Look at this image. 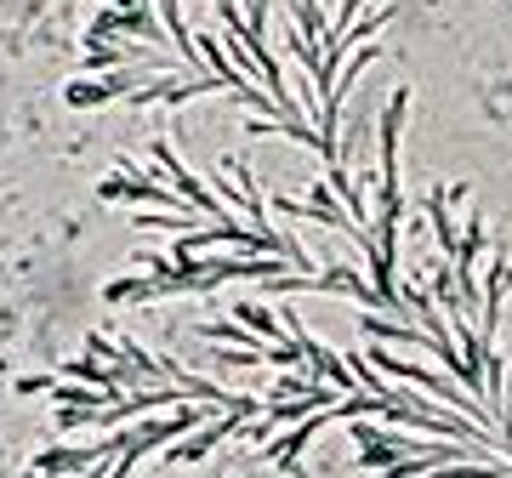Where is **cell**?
Wrapping results in <instances>:
<instances>
[{"label": "cell", "mask_w": 512, "mask_h": 478, "mask_svg": "<svg viewBox=\"0 0 512 478\" xmlns=\"http://www.w3.org/2000/svg\"><path fill=\"white\" fill-rule=\"evenodd\" d=\"M404 109H410V92L393 86V92H387V109H382V160H376V177H382L387 194H399V126H404Z\"/></svg>", "instance_id": "6da1fadb"}, {"label": "cell", "mask_w": 512, "mask_h": 478, "mask_svg": "<svg viewBox=\"0 0 512 478\" xmlns=\"http://www.w3.org/2000/svg\"><path fill=\"white\" fill-rule=\"evenodd\" d=\"M154 160H160V166H165V177L177 183V194H183V200L194 205V211H205V217H217V211H222V205L211 200V194H205V188H200V183H194V177H188V171H183V160L171 154V143H165V137H160V143H154Z\"/></svg>", "instance_id": "7a4b0ae2"}, {"label": "cell", "mask_w": 512, "mask_h": 478, "mask_svg": "<svg viewBox=\"0 0 512 478\" xmlns=\"http://www.w3.org/2000/svg\"><path fill=\"white\" fill-rule=\"evenodd\" d=\"M239 427H245V410H228V416L217 410V416H211V422H205L188 444H171V461H200L205 450H211V444L222 439V433H239Z\"/></svg>", "instance_id": "3957f363"}, {"label": "cell", "mask_w": 512, "mask_h": 478, "mask_svg": "<svg viewBox=\"0 0 512 478\" xmlns=\"http://www.w3.org/2000/svg\"><path fill=\"white\" fill-rule=\"evenodd\" d=\"M109 302H154V296H160V279L148 274V279H114L109 291Z\"/></svg>", "instance_id": "277c9868"}, {"label": "cell", "mask_w": 512, "mask_h": 478, "mask_svg": "<svg viewBox=\"0 0 512 478\" xmlns=\"http://www.w3.org/2000/svg\"><path fill=\"white\" fill-rule=\"evenodd\" d=\"M120 92H126V80H97V86L80 80V86H69V103L74 109H86V103H109V97H120Z\"/></svg>", "instance_id": "5b68a950"}, {"label": "cell", "mask_w": 512, "mask_h": 478, "mask_svg": "<svg viewBox=\"0 0 512 478\" xmlns=\"http://www.w3.org/2000/svg\"><path fill=\"white\" fill-rule=\"evenodd\" d=\"M239 319H245V331L274 336V313H268V308H256V302H245V308H239Z\"/></svg>", "instance_id": "8992f818"}, {"label": "cell", "mask_w": 512, "mask_h": 478, "mask_svg": "<svg viewBox=\"0 0 512 478\" xmlns=\"http://www.w3.org/2000/svg\"><path fill=\"white\" fill-rule=\"evenodd\" d=\"M205 336H217V342H251L239 325H205Z\"/></svg>", "instance_id": "52a82bcc"}, {"label": "cell", "mask_w": 512, "mask_h": 478, "mask_svg": "<svg viewBox=\"0 0 512 478\" xmlns=\"http://www.w3.org/2000/svg\"><path fill=\"white\" fill-rule=\"evenodd\" d=\"M80 478H109V467H86V473H80Z\"/></svg>", "instance_id": "ba28073f"}, {"label": "cell", "mask_w": 512, "mask_h": 478, "mask_svg": "<svg viewBox=\"0 0 512 478\" xmlns=\"http://www.w3.org/2000/svg\"><path fill=\"white\" fill-rule=\"evenodd\" d=\"M114 6H126V12H131V6H148V0H114Z\"/></svg>", "instance_id": "9c48e42d"}]
</instances>
